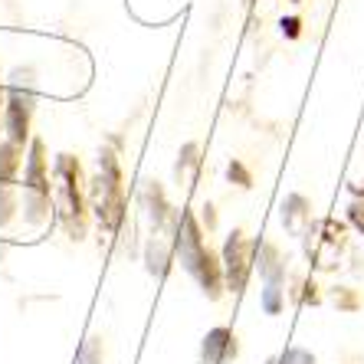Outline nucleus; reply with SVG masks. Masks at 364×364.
<instances>
[{"instance_id": "f257e3e1", "label": "nucleus", "mask_w": 364, "mask_h": 364, "mask_svg": "<svg viewBox=\"0 0 364 364\" xmlns=\"http://www.w3.org/2000/svg\"><path fill=\"white\" fill-rule=\"evenodd\" d=\"M223 272H227L230 292H240L246 286V276H250V246H246L240 230H233L227 246H223Z\"/></svg>"}, {"instance_id": "f03ea898", "label": "nucleus", "mask_w": 364, "mask_h": 364, "mask_svg": "<svg viewBox=\"0 0 364 364\" xmlns=\"http://www.w3.org/2000/svg\"><path fill=\"white\" fill-rule=\"evenodd\" d=\"M30 115H33V92L14 85L7 95V135L14 144H23L30 138Z\"/></svg>"}, {"instance_id": "7ed1b4c3", "label": "nucleus", "mask_w": 364, "mask_h": 364, "mask_svg": "<svg viewBox=\"0 0 364 364\" xmlns=\"http://www.w3.org/2000/svg\"><path fill=\"white\" fill-rule=\"evenodd\" d=\"M92 200H95V213L105 227H115L122 217V191H119V178H109V174H99L92 181Z\"/></svg>"}, {"instance_id": "20e7f679", "label": "nucleus", "mask_w": 364, "mask_h": 364, "mask_svg": "<svg viewBox=\"0 0 364 364\" xmlns=\"http://www.w3.org/2000/svg\"><path fill=\"white\" fill-rule=\"evenodd\" d=\"M178 253H181V266H184L191 276L197 272V266L203 263V256H207V246L200 240V230H197V220L191 213L181 217V230H178Z\"/></svg>"}, {"instance_id": "39448f33", "label": "nucleus", "mask_w": 364, "mask_h": 364, "mask_svg": "<svg viewBox=\"0 0 364 364\" xmlns=\"http://www.w3.org/2000/svg\"><path fill=\"white\" fill-rule=\"evenodd\" d=\"M237 355V338L230 328H213L203 338V364H227Z\"/></svg>"}, {"instance_id": "423d86ee", "label": "nucleus", "mask_w": 364, "mask_h": 364, "mask_svg": "<svg viewBox=\"0 0 364 364\" xmlns=\"http://www.w3.org/2000/svg\"><path fill=\"white\" fill-rule=\"evenodd\" d=\"M23 184H26V191H30V194H40V197L50 194V187H46L50 181H46V158H43V141H33V148H30Z\"/></svg>"}, {"instance_id": "0eeeda50", "label": "nucleus", "mask_w": 364, "mask_h": 364, "mask_svg": "<svg viewBox=\"0 0 364 364\" xmlns=\"http://www.w3.org/2000/svg\"><path fill=\"white\" fill-rule=\"evenodd\" d=\"M194 279L203 286V292L210 299H217L220 296V263L213 259V253L207 250V256H203V263L197 266V272H194Z\"/></svg>"}, {"instance_id": "6e6552de", "label": "nucleus", "mask_w": 364, "mask_h": 364, "mask_svg": "<svg viewBox=\"0 0 364 364\" xmlns=\"http://www.w3.org/2000/svg\"><path fill=\"white\" fill-rule=\"evenodd\" d=\"M17 168H20L17 144H14V141H4V144H0V184H7V181H14Z\"/></svg>"}, {"instance_id": "1a4fd4ad", "label": "nucleus", "mask_w": 364, "mask_h": 364, "mask_svg": "<svg viewBox=\"0 0 364 364\" xmlns=\"http://www.w3.org/2000/svg\"><path fill=\"white\" fill-rule=\"evenodd\" d=\"M302 217H309V203H305V197L292 194L286 203H282V223H286L289 230H299V220Z\"/></svg>"}, {"instance_id": "9d476101", "label": "nucleus", "mask_w": 364, "mask_h": 364, "mask_svg": "<svg viewBox=\"0 0 364 364\" xmlns=\"http://www.w3.org/2000/svg\"><path fill=\"white\" fill-rule=\"evenodd\" d=\"M148 269H151L154 276H164V269H168V253H164L161 240H151V243H148Z\"/></svg>"}, {"instance_id": "9b49d317", "label": "nucleus", "mask_w": 364, "mask_h": 364, "mask_svg": "<svg viewBox=\"0 0 364 364\" xmlns=\"http://www.w3.org/2000/svg\"><path fill=\"white\" fill-rule=\"evenodd\" d=\"M263 309L269 315H279V309H282V282H266V289H263Z\"/></svg>"}, {"instance_id": "f8f14e48", "label": "nucleus", "mask_w": 364, "mask_h": 364, "mask_svg": "<svg viewBox=\"0 0 364 364\" xmlns=\"http://www.w3.org/2000/svg\"><path fill=\"white\" fill-rule=\"evenodd\" d=\"M148 200H151L154 227H161V223H164V197H161V187H158V184H148Z\"/></svg>"}, {"instance_id": "ddd939ff", "label": "nucleus", "mask_w": 364, "mask_h": 364, "mask_svg": "<svg viewBox=\"0 0 364 364\" xmlns=\"http://www.w3.org/2000/svg\"><path fill=\"white\" fill-rule=\"evenodd\" d=\"M279 364H315V355L305 348H286L279 358Z\"/></svg>"}, {"instance_id": "4468645a", "label": "nucleus", "mask_w": 364, "mask_h": 364, "mask_svg": "<svg viewBox=\"0 0 364 364\" xmlns=\"http://www.w3.org/2000/svg\"><path fill=\"white\" fill-rule=\"evenodd\" d=\"M10 213H14V194L7 184H0V227L10 220Z\"/></svg>"}, {"instance_id": "2eb2a0df", "label": "nucleus", "mask_w": 364, "mask_h": 364, "mask_svg": "<svg viewBox=\"0 0 364 364\" xmlns=\"http://www.w3.org/2000/svg\"><path fill=\"white\" fill-rule=\"evenodd\" d=\"M76 364H102L99 345H95V341H85L82 351H79V358H76Z\"/></svg>"}, {"instance_id": "dca6fc26", "label": "nucleus", "mask_w": 364, "mask_h": 364, "mask_svg": "<svg viewBox=\"0 0 364 364\" xmlns=\"http://www.w3.org/2000/svg\"><path fill=\"white\" fill-rule=\"evenodd\" d=\"M227 174H230V181H240V187H250V174H246V168H243V164H240V161H233V164H230V171H227Z\"/></svg>"}, {"instance_id": "f3484780", "label": "nucleus", "mask_w": 364, "mask_h": 364, "mask_svg": "<svg viewBox=\"0 0 364 364\" xmlns=\"http://www.w3.org/2000/svg\"><path fill=\"white\" fill-rule=\"evenodd\" d=\"M348 220L364 233V203H351V207H348Z\"/></svg>"}, {"instance_id": "a211bd4d", "label": "nucleus", "mask_w": 364, "mask_h": 364, "mask_svg": "<svg viewBox=\"0 0 364 364\" xmlns=\"http://www.w3.org/2000/svg\"><path fill=\"white\" fill-rule=\"evenodd\" d=\"M299 26H302V20L299 17H282V33H286L289 40H296L299 36Z\"/></svg>"}, {"instance_id": "6ab92c4d", "label": "nucleus", "mask_w": 364, "mask_h": 364, "mask_svg": "<svg viewBox=\"0 0 364 364\" xmlns=\"http://www.w3.org/2000/svg\"><path fill=\"white\" fill-rule=\"evenodd\" d=\"M292 4H299V0H292Z\"/></svg>"}, {"instance_id": "aec40b11", "label": "nucleus", "mask_w": 364, "mask_h": 364, "mask_svg": "<svg viewBox=\"0 0 364 364\" xmlns=\"http://www.w3.org/2000/svg\"><path fill=\"white\" fill-rule=\"evenodd\" d=\"M0 102H4V95H0Z\"/></svg>"}]
</instances>
